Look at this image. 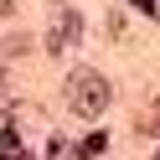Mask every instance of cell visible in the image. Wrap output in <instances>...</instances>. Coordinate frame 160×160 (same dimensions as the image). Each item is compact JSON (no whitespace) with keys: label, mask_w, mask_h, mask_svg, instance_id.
<instances>
[{"label":"cell","mask_w":160,"mask_h":160,"mask_svg":"<svg viewBox=\"0 0 160 160\" xmlns=\"http://www.w3.org/2000/svg\"><path fill=\"white\" fill-rule=\"evenodd\" d=\"M0 160H21V134L16 129H0Z\"/></svg>","instance_id":"3"},{"label":"cell","mask_w":160,"mask_h":160,"mask_svg":"<svg viewBox=\"0 0 160 160\" xmlns=\"http://www.w3.org/2000/svg\"><path fill=\"white\" fill-rule=\"evenodd\" d=\"M108 103H114V93H108V78H103V72L78 67V72L67 78V108H72L78 119H98Z\"/></svg>","instance_id":"1"},{"label":"cell","mask_w":160,"mask_h":160,"mask_svg":"<svg viewBox=\"0 0 160 160\" xmlns=\"http://www.w3.org/2000/svg\"><path fill=\"white\" fill-rule=\"evenodd\" d=\"M78 36H83V16H78V11H57L52 31H47V52H52V57H67L78 47Z\"/></svg>","instance_id":"2"},{"label":"cell","mask_w":160,"mask_h":160,"mask_svg":"<svg viewBox=\"0 0 160 160\" xmlns=\"http://www.w3.org/2000/svg\"><path fill=\"white\" fill-rule=\"evenodd\" d=\"M129 5H134V11H145V16H160V11H155V0H129Z\"/></svg>","instance_id":"6"},{"label":"cell","mask_w":160,"mask_h":160,"mask_svg":"<svg viewBox=\"0 0 160 160\" xmlns=\"http://www.w3.org/2000/svg\"><path fill=\"white\" fill-rule=\"evenodd\" d=\"M155 160H160V155H155Z\"/></svg>","instance_id":"7"},{"label":"cell","mask_w":160,"mask_h":160,"mask_svg":"<svg viewBox=\"0 0 160 160\" xmlns=\"http://www.w3.org/2000/svg\"><path fill=\"white\" fill-rule=\"evenodd\" d=\"M103 145H108V134H98V129H93V134L78 145V160H93V155H103Z\"/></svg>","instance_id":"4"},{"label":"cell","mask_w":160,"mask_h":160,"mask_svg":"<svg viewBox=\"0 0 160 160\" xmlns=\"http://www.w3.org/2000/svg\"><path fill=\"white\" fill-rule=\"evenodd\" d=\"M155 129H160V98L145 108V114H139V134H155Z\"/></svg>","instance_id":"5"}]
</instances>
